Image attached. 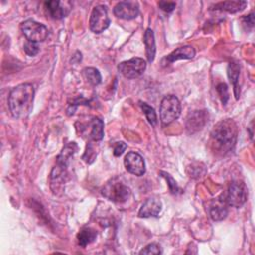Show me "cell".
Wrapping results in <instances>:
<instances>
[{"instance_id": "1", "label": "cell", "mask_w": 255, "mask_h": 255, "mask_svg": "<svg viewBox=\"0 0 255 255\" xmlns=\"http://www.w3.org/2000/svg\"><path fill=\"white\" fill-rule=\"evenodd\" d=\"M237 139V128L235 123L230 120H222L218 122L210 133V147L213 152L225 155L230 152Z\"/></svg>"}, {"instance_id": "2", "label": "cell", "mask_w": 255, "mask_h": 255, "mask_svg": "<svg viewBox=\"0 0 255 255\" xmlns=\"http://www.w3.org/2000/svg\"><path fill=\"white\" fill-rule=\"evenodd\" d=\"M35 90L32 84L24 83L13 88L9 94L8 105L14 118H27L33 108Z\"/></svg>"}, {"instance_id": "3", "label": "cell", "mask_w": 255, "mask_h": 255, "mask_svg": "<svg viewBox=\"0 0 255 255\" xmlns=\"http://www.w3.org/2000/svg\"><path fill=\"white\" fill-rule=\"evenodd\" d=\"M181 113V105L179 100L173 96L168 95L165 96L160 103L159 107V116L160 122L163 127L170 125L173 121H175Z\"/></svg>"}, {"instance_id": "4", "label": "cell", "mask_w": 255, "mask_h": 255, "mask_svg": "<svg viewBox=\"0 0 255 255\" xmlns=\"http://www.w3.org/2000/svg\"><path fill=\"white\" fill-rule=\"evenodd\" d=\"M102 194L113 202L123 203L129 197L130 189L125 183L117 179H113L103 187Z\"/></svg>"}, {"instance_id": "5", "label": "cell", "mask_w": 255, "mask_h": 255, "mask_svg": "<svg viewBox=\"0 0 255 255\" xmlns=\"http://www.w3.org/2000/svg\"><path fill=\"white\" fill-rule=\"evenodd\" d=\"M20 28L27 40L34 43L45 41L49 34L48 28L45 25L31 19L21 23Z\"/></svg>"}, {"instance_id": "6", "label": "cell", "mask_w": 255, "mask_h": 255, "mask_svg": "<svg viewBox=\"0 0 255 255\" xmlns=\"http://www.w3.org/2000/svg\"><path fill=\"white\" fill-rule=\"evenodd\" d=\"M247 188L245 183L239 180L232 181L229 184L225 201L233 207H241L247 200Z\"/></svg>"}, {"instance_id": "7", "label": "cell", "mask_w": 255, "mask_h": 255, "mask_svg": "<svg viewBox=\"0 0 255 255\" xmlns=\"http://www.w3.org/2000/svg\"><path fill=\"white\" fill-rule=\"evenodd\" d=\"M146 68V62L141 58H131L121 62L118 65L119 72L128 79H135L143 74Z\"/></svg>"}, {"instance_id": "8", "label": "cell", "mask_w": 255, "mask_h": 255, "mask_svg": "<svg viewBox=\"0 0 255 255\" xmlns=\"http://www.w3.org/2000/svg\"><path fill=\"white\" fill-rule=\"evenodd\" d=\"M110 23L111 20L108 16V12L105 6L98 5L93 8L89 20L90 29L92 32L97 34L102 33L109 28Z\"/></svg>"}, {"instance_id": "9", "label": "cell", "mask_w": 255, "mask_h": 255, "mask_svg": "<svg viewBox=\"0 0 255 255\" xmlns=\"http://www.w3.org/2000/svg\"><path fill=\"white\" fill-rule=\"evenodd\" d=\"M67 166L68 164L58 162L52 169L51 175H50V185L51 189L55 194H58V192H62L64 189V184L67 180Z\"/></svg>"}, {"instance_id": "10", "label": "cell", "mask_w": 255, "mask_h": 255, "mask_svg": "<svg viewBox=\"0 0 255 255\" xmlns=\"http://www.w3.org/2000/svg\"><path fill=\"white\" fill-rule=\"evenodd\" d=\"M126 169L136 176H141L145 173V162L142 156L134 151L128 152L124 159Z\"/></svg>"}, {"instance_id": "11", "label": "cell", "mask_w": 255, "mask_h": 255, "mask_svg": "<svg viewBox=\"0 0 255 255\" xmlns=\"http://www.w3.org/2000/svg\"><path fill=\"white\" fill-rule=\"evenodd\" d=\"M114 14L120 19L131 20L136 18L139 14V7L137 2L123 1L115 6Z\"/></svg>"}, {"instance_id": "12", "label": "cell", "mask_w": 255, "mask_h": 255, "mask_svg": "<svg viewBox=\"0 0 255 255\" xmlns=\"http://www.w3.org/2000/svg\"><path fill=\"white\" fill-rule=\"evenodd\" d=\"M208 114L206 111H193L186 118L185 128L189 133H194L200 130L207 122Z\"/></svg>"}, {"instance_id": "13", "label": "cell", "mask_w": 255, "mask_h": 255, "mask_svg": "<svg viewBox=\"0 0 255 255\" xmlns=\"http://www.w3.org/2000/svg\"><path fill=\"white\" fill-rule=\"evenodd\" d=\"M162 203L160 199L157 197H150L147 198L144 203L141 205L139 211H138V216L139 217H157L159 212L161 211Z\"/></svg>"}, {"instance_id": "14", "label": "cell", "mask_w": 255, "mask_h": 255, "mask_svg": "<svg viewBox=\"0 0 255 255\" xmlns=\"http://www.w3.org/2000/svg\"><path fill=\"white\" fill-rule=\"evenodd\" d=\"M195 56V50L193 47L186 45L179 47L172 51L169 55H167L163 59V64H170L177 60H183V59H192Z\"/></svg>"}, {"instance_id": "15", "label": "cell", "mask_w": 255, "mask_h": 255, "mask_svg": "<svg viewBox=\"0 0 255 255\" xmlns=\"http://www.w3.org/2000/svg\"><path fill=\"white\" fill-rule=\"evenodd\" d=\"M44 5L48 15L56 20L63 19L69 13V8H65V3L60 1H47Z\"/></svg>"}, {"instance_id": "16", "label": "cell", "mask_w": 255, "mask_h": 255, "mask_svg": "<svg viewBox=\"0 0 255 255\" xmlns=\"http://www.w3.org/2000/svg\"><path fill=\"white\" fill-rule=\"evenodd\" d=\"M90 131L88 137L93 141H99L104 137V122L98 117H94L88 124Z\"/></svg>"}, {"instance_id": "17", "label": "cell", "mask_w": 255, "mask_h": 255, "mask_svg": "<svg viewBox=\"0 0 255 255\" xmlns=\"http://www.w3.org/2000/svg\"><path fill=\"white\" fill-rule=\"evenodd\" d=\"M143 43H144V46H145V54H146L147 61L149 63H151L154 60L156 49H155L154 33H153V31L150 28L146 29V31L144 32Z\"/></svg>"}, {"instance_id": "18", "label": "cell", "mask_w": 255, "mask_h": 255, "mask_svg": "<svg viewBox=\"0 0 255 255\" xmlns=\"http://www.w3.org/2000/svg\"><path fill=\"white\" fill-rule=\"evenodd\" d=\"M247 5L246 1H225L215 4L212 8L213 10L225 11L228 13H237L242 11Z\"/></svg>"}, {"instance_id": "19", "label": "cell", "mask_w": 255, "mask_h": 255, "mask_svg": "<svg viewBox=\"0 0 255 255\" xmlns=\"http://www.w3.org/2000/svg\"><path fill=\"white\" fill-rule=\"evenodd\" d=\"M239 74H240V67L237 62H230L228 64L227 68V75L229 78V81L233 85V90L236 99H238L239 96V87H238V79H239Z\"/></svg>"}, {"instance_id": "20", "label": "cell", "mask_w": 255, "mask_h": 255, "mask_svg": "<svg viewBox=\"0 0 255 255\" xmlns=\"http://www.w3.org/2000/svg\"><path fill=\"white\" fill-rule=\"evenodd\" d=\"M208 212L210 217L215 220V221H220L222 219H224L228 213L227 207L225 206V204L222 201H216L213 202L209 208H208Z\"/></svg>"}, {"instance_id": "21", "label": "cell", "mask_w": 255, "mask_h": 255, "mask_svg": "<svg viewBox=\"0 0 255 255\" xmlns=\"http://www.w3.org/2000/svg\"><path fill=\"white\" fill-rule=\"evenodd\" d=\"M97 238V232L91 227H84L77 235L78 244L81 247H86L88 244L95 241Z\"/></svg>"}, {"instance_id": "22", "label": "cell", "mask_w": 255, "mask_h": 255, "mask_svg": "<svg viewBox=\"0 0 255 255\" xmlns=\"http://www.w3.org/2000/svg\"><path fill=\"white\" fill-rule=\"evenodd\" d=\"M83 75L85 76L88 83L91 84L92 86H97L102 81V76H101L99 70L96 68H93V67L85 68L83 70Z\"/></svg>"}, {"instance_id": "23", "label": "cell", "mask_w": 255, "mask_h": 255, "mask_svg": "<svg viewBox=\"0 0 255 255\" xmlns=\"http://www.w3.org/2000/svg\"><path fill=\"white\" fill-rule=\"evenodd\" d=\"M139 105H140V107L143 111V114L145 115L148 123L154 127L157 124V116H156L154 109L144 102H139Z\"/></svg>"}, {"instance_id": "24", "label": "cell", "mask_w": 255, "mask_h": 255, "mask_svg": "<svg viewBox=\"0 0 255 255\" xmlns=\"http://www.w3.org/2000/svg\"><path fill=\"white\" fill-rule=\"evenodd\" d=\"M96 156H97V151H96L95 146L93 145L92 142H88V144L86 146V151L83 154L82 158L84 159L85 162L91 164V163H93L95 161Z\"/></svg>"}, {"instance_id": "25", "label": "cell", "mask_w": 255, "mask_h": 255, "mask_svg": "<svg viewBox=\"0 0 255 255\" xmlns=\"http://www.w3.org/2000/svg\"><path fill=\"white\" fill-rule=\"evenodd\" d=\"M159 174H160L162 177L165 178V180H166V182H167V185H168V188H169V191H170L172 194L178 193L179 187H178L176 181L173 179V177H172L169 173L164 172V171H160Z\"/></svg>"}, {"instance_id": "26", "label": "cell", "mask_w": 255, "mask_h": 255, "mask_svg": "<svg viewBox=\"0 0 255 255\" xmlns=\"http://www.w3.org/2000/svg\"><path fill=\"white\" fill-rule=\"evenodd\" d=\"M216 91L221 99V102L223 105L226 104L229 96H228V88H227V85L225 83H219L217 86H216Z\"/></svg>"}, {"instance_id": "27", "label": "cell", "mask_w": 255, "mask_h": 255, "mask_svg": "<svg viewBox=\"0 0 255 255\" xmlns=\"http://www.w3.org/2000/svg\"><path fill=\"white\" fill-rule=\"evenodd\" d=\"M24 51L27 55L29 56H35L39 53L40 51V48L39 46L37 45V43H34V42H30V41H27L24 45Z\"/></svg>"}, {"instance_id": "28", "label": "cell", "mask_w": 255, "mask_h": 255, "mask_svg": "<svg viewBox=\"0 0 255 255\" xmlns=\"http://www.w3.org/2000/svg\"><path fill=\"white\" fill-rule=\"evenodd\" d=\"M139 254H161V249L159 245L151 243L145 246L143 249H141L139 251Z\"/></svg>"}, {"instance_id": "29", "label": "cell", "mask_w": 255, "mask_h": 255, "mask_svg": "<svg viewBox=\"0 0 255 255\" xmlns=\"http://www.w3.org/2000/svg\"><path fill=\"white\" fill-rule=\"evenodd\" d=\"M127 148V144L123 141H118L114 144V155L115 156H120L123 154L125 149Z\"/></svg>"}, {"instance_id": "30", "label": "cell", "mask_w": 255, "mask_h": 255, "mask_svg": "<svg viewBox=\"0 0 255 255\" xmlns=\"http://www.w3.org/2000/svg\"><path fill=\"white\" fill-rule=\"evenodd\" d=\"M158 6L161 10H163L164 12H171L174 10L175 8V3L174 2H166V1H160L158 2Z\"/></svg>"}, {"instance_id": "31", "label": "cell", "mask_w": 255, "mask_h": 255, "mask_svg": "<svg viewBox=\"0 0 255 255\" xmlns=\"http://www.w3.org/2000/svg\"><path fill=\"white\" fill-rule=\"evenodd\" d=\"M242 24L247 29L253 28V26H254V16H253V13H250L249 15L243 17L242 18Z\"/></svg>"}]
</instances>
